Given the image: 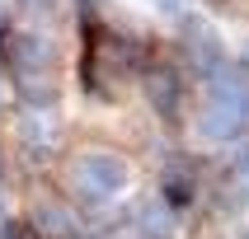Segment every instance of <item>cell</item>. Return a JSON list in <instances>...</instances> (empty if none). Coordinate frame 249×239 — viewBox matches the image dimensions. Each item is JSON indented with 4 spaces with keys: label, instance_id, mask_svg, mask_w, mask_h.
Returning <instances> with one entry per match:
<instances>
[{
    "label": "cell",
    "instance_id": "obj_1",
    "mask_svg": "<svg viewBox=\"0 0 249 239\" xmlns=\"http://www.w3.org/2000/svg\"><path fill=\"white\" fill-rule=\"evenodd\" d=\"M0 70H5V84H14L19 98H28L33 112H42L61 94V52L38 28L0 33Z\"/></svg>",
    "mask_w": 249,
    "mask_h": 239
},
{
    "label": "cell",
    "instance_id": "obj_2",
    "mask_svg": "<svg viewBox=\"0 0 249 239\" xmlns=\"http://www.w3.org/2000/svg\"><path fill=\"white\" fill-rule=\"evenodd\" d=\"M146 70V52L141 42H132L118 28L89 24L85 28V56H80V80L94 98H118L127 80H141Z\"/></svg>",
    "mask_w": 249,
    "mask_h": 239
},
{
    "label": "cell",
    "instance_id": "obj_3",
    "mask_svg": "<svg viewBox=\"0 0 249 239\" xmlns=\"http://www.w3.org/2000/svg\"><path fill=\"white\" fill-rule=\"evenodd\" d=\"M197 136L202 141H235L249 131V70L226 61L221 75H212L207 98L197 103Z\"/></svg>",
    "mask_w": 249,
    "mask_h": 239
},
{
    "label": "cell",
    "instance_id": "obj_4",
    "mask_svg": "<svg viewBox=\"0 0 249 239\" xmlns=\"http://www.w3.org/2000/svg\"><path fill=\"white\" fill-rule=\"evenodd\" d=\"M66 192L80 197V202H113L118 192H127L132 183V164L127 155L104 150V145H89V150L66 155Z\"/></svg>",
    "mask_w": 249,
    "mask_h": 239
},
{
    "label": "cell",
    "instance_id": "obj_5",
    "mask_svg": "<svg viewBox=\"0 0 249 239\" xmlns=\"http://www.w3.org/2000/svg\"><path fill=\"white\" fill-rule=\"evenodd\" d=\"M24 225L33 230V239H80V216L71 207V197H61V192L28 197Z\"/></svg>",
    "mask_w": 249,
    "mask_h": 239
},
{
    "label": "cell",
    "instance_id": "obj_6",
    "mask_svg": "<svg viewBox=\"0 0 249 239\" xmlns=\"http://www.w3.org/2000/svg\"><path fill=\"white\" fill-rule=\"evenodd\" d=\"M141 98H146V108L155 117L174 122L183 112V70L174 61H146V70H141Z\"/></svg>",
    "mask_w": 249,
    "mask_h": 239
},
{
    "label": "cell",
    "instance_id": "obj_7",
    "mask_svg": "<svg viewBox=\"0 0 249 239\" xmlns=\"http://www.w3.org/2000/svg\"><path fill=\"white\" fill-rule=\"evenodd\" d=\"M179 47H183V66H193L197 75H221L226 70V47L221 38H216V28L202 24V19H188V24L179 28Z\"/></svg>",
    "mask_w": 249,
    "mask_h": 239
},
{
    "label": "cell",
    "instance_id": "obj_8",
    "mask_svg": "<svg viewBox=\"0 0 249 239\" xmlns=\"http://www.w3.org/2000/svg\"><path fill=\"white\" fill-rule=\"evenodd\" d=\"M197 188H202V169H197V159H188V155H174V159L160 169V202H169L174 211L193 207Z\"/></svg>",
    "mask_w": 249,
    "mask_h": 239
},
{
    "label": "cell",
    "instance_id": "obj_9",
    "mask_svg": "<svg viewBox=\"0 0 249 239\" xmlns=\"http://www.w3.org/2000/svg\"><path fill=\"white\" fill-rule=\"evenodd\" d=\"M132 230H137V239H174L179 235V211L160 197H146L132 207Z\"/></svg>",
    "mask_w": 249,
    "mask_h": 239
},
{
    "label": "cell",
    "instance_id": "obj_10",
    "mask_svg": "<svg viewBox=\"0 0 249 239\" xmlns=\"http://www.w3.org/2000/svg\"><path fill=\"white\" fill-rule=\"evenodd\" d=\"M56 136H61V131H56V122H47L42 112H33V117H24V122H19V145H24L28 155H38V159L56 150Z\"/></svg>",
    "mask_w": 249,
    "mask_h": 239
},
{
    "label": "cell",
    "instance_id": "obj_11",
    "mask_svg": "<svg viewBox=\"0 0 249 239\" xmlns=\"http://www.w3.org/2000/svg\"><path fill=\"white\" fill-rule=\"evenodd\" d=\"M24 10H33V14H47V19H56V14L66 10V0H19Z\"/></svg>",
    "mask_w": 249,
    "mask_h": 239
},
{
    "label": "cell",
    "instance_id": "obj_12",
    "mask_svg": "<svg viewBox=\"0 0 249 239\" xmlns=\"http://www.w3.org/2000/svg\"><path fill=\"white\" fill-rule=\"evenodd\" d=\"M0 239H33V230L24 221H0Z\"/></svg>",
    "mask_w": 249,
    "mask_h": 239
},
{
    "label": "cell",
    "instance_id": "obj_13",
    "mask_svg": "<svg viewBox=\"0 0 249 239\" xmlns=\"http://www.w3.org/2000/svg\"><path fill=\"white\" fill-rule=\"evenodd\" d=\"M5 108H10V84H5V70H0V117H5Z\"/></svg>",
    "mask_w": 249,
    "mask_h": 239
},
{
    "label": "cell",
    "instance_id": "obj_14",
    "mask_svg": "<svg viewBox=\"0 0 249 239\" xmlns=\"http://www.w3.org/2000/svg\"><path fill=\"white\" fill-rule=\"evenodd\" d=\"M0 188H5V155H0Z\"/></svg>",
    "mask_w": 249,
    "mask_h": 239
},
{
    "label": "cell",
    "instance_id": "obj_15",
    "mask_svg": "<svg viewBox=\"0 0 249 239\" xmlns=\"http://www.w3.org/2000/svg\"><path fill=\"white\" fill-rule=\"evenodd\" d=\"M240 239H249V230H245V235H240Z\"/></svg>",
    "mask_w": 249,
    "mask_h": 239
}]
</instances>
